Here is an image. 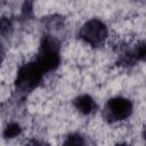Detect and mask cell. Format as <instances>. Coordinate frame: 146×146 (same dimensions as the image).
Listing matches in <instances>:
<instances>
[{"label":"cell","mask_w":146,"mask_h":146,"mask_svg":"<svg viewBox=\"0 0 146 146\" xmlns=\"http://www.w3.org/2000/svg\"><path fill=\"white\" fill-rule=\"evenodd\" d=\"M64 144H66V145H82V144H84V140L80 135L72 133L67 137V139L64 141Z\"/></svg>","instance_id":"7"},{"label":"cell","mask_w":146,"mask_h":146,"mask_svg":"<svg viewBox=\"0 0 146 146\" xmlns=\"http://www.w3.org/2000/svg\"><path fill=\"white\" fill-rule=\"evenodd\" d=\"M35 62L44 74L55 71L59 66L60 64L59 41L55 36L52 35L43 36Z\"/></svg>","instance_id":"1"},{"label":"cell","mask_w":146,"mask_h":146,"mask_svg":"<svg viewBox=\"0 0 146 146\" xmlns=\"http://www.w3.org/2000/svg\"><path fill=\"white\" fill-rule=\"evenodd\" d=\"M3 56H5V52H3V48H2V46H1V43H0V65H1L2 60H3Z\"/></svg>","instance_id":"8"},{"label":"cell","mask_w":146,"mask_h":146,"mask_svg":"<svg viewBox=\"0 0 146 146\" xmlns=\"http://www.w3.org/2000/svg\"><path fill=\"white\" fill-rule=\"evenodd\" d=\"M73 105L74 107L82 114L84 115H89L92 112H95L97 105L96 102L94 100V98L89 95H81L79 97H76L73 100Z\"/></svg>","instance_id":"5"},{"label":"cell","mask_w":146,"mask_h":146,"mask_svg":"<svg viewBox=\"0 0 146 146\" xmlns=\"http://www.w3.org/2000/svg\"><path fill=\"white\" fill-rule=\"evenodd\" d=\"M21 132H22L21 125L18 123H16V122H10L9 124H7V127L3 130V137L7 138V139L15 138L18 135H21Z\"/></svg>","instance_id":"6"},{"label":"cell","mask_w":146,"mask_h":146,"mask_svg":"<svg viewBox=\"0 0 146 146\" xmlns=\"http://www.w3.org/2000/svg\"><path fill=\"white\" fill-rule=\"evenodd\" d=\"M107 34L108 31L106 25L100 19H96V18L86 22L79 31L80 39H82V41L90 44L91 47L102 46L105 42Z\"/></svg>","instance_id":"3"},{"label":"cell","mask_w":146,"mask_h":146,"mask_svg":"<svg viewBox=\"0 0 146 146\" xmlns=\"http://www.w3.org/2000/svg\"><path fill=\"white\" fill-rule=\"evenodd\" d=\"M132 113V103L124 97L110 99L104 108V116L110 122H117L128 119Z\"/></svg>","instance_id":"4"},{"label":"cell","mask_w":146,"mask_h":146,"mask_svg":"<svg viewBox=\"0 0 146 146\" xmlns=\"http://www.w3.org/2000/svg\"><path fill=\"white\" fill-rule=\"evenodd\" d=\"M43 72L36 62H30L22 65L17 72L15 86L22 92H29L35 89L42 81Z\"/></svg>","instance_id":"2"},{"label":"cell","mask_w":146,"mask_h":146,"mask_svg":"<svg viewBox=\"0 0 146 146\" xmlns=\"http://www.w3.org/2000/svg\"><path fill=\"white\" fill-rule=\"evenodd\" d=\"M0 22H1V18H0Z\"/></svg>","instance_id":"9"}]
</instances>
